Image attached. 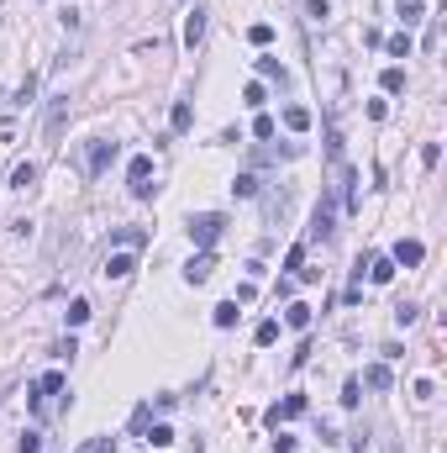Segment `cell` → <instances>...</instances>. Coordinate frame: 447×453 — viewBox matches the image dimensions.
<instances>
[{
  "mask_svg": "<svg viewBox=\"0 0 447 453\" xmlns=\"http://www.w3.org/2000/svg\"><path fill=\"white\" fill-rule=\"evenodd\" d=\"M63 121H69V95H53V106H47V143H58Z\"/></svg>",
  "mask_w": 447,
  "mask_h": 453,
  "instance_id": "obj_8",
  "label": "cell"
},
{
  "mask_svg": "<svg viewBox=\"0 0 447 453\" xmlns=\"http://www.w3.org/2000/svg\"><path fill=\"white\" fill-rule=\"evenodd\" d=\"M142 238H148V232H142V227H121V232H116V243H121V248H137Z\"/></svg>",
  "mask_w": 447,
  "mask_h": 453,
  "instance_id": "obj_26",
  "label": "cell"
},
{
  "mask_svg": "<svg viewBox=\"0 0 447 453\" xmlns=\"http://www.w3.org/2000/svg\"><path fill=\"white\" fill-rule=\"evenodd\" d=\"M168 127H174V132H189V127H195V106H189V100H174V111H168Z\"/></svg>",
  "mask_w": 447,
  "mask_h": 453,
  "instance_id": "obj_12",
  "label": "cell"
},
{
  "mask_svg": "<svg viewBox=\"0 0 447 453\" xmlns=\"http://www.w3.org/2000/svg\"><path fill=\"white\" fill-rule=\"evenodd\" d=\"M284 127H290V132H306V127H311V111H306V106H284Z\"/></svg>",
  "mask_w": 447,
  "mask_h": 453,
  "instance_id": "obj_18",
  "label": "cell"
},
{
  "mask_svg": "<svg viewBox=\"0 0 447 453\" xmlns=\"http://www.w3.org/2000/svg\"><path fill=\"white\" fill-rule=\"evenodd\" d=\"M79 453H116V438H90Z\"/></svg>",
  "mask_w": 447,
  "mask_h": 453,
  "instance_id": "obj_30",
  "label": "cell"
},
{
  "mask_svg": "<svg viewBox=\"0 0 447 453\" xmlns=\"http://www.w3.org/2000/svg\"><path fill=\"white\" fill-rule=\"evenodd\" d=\"M16 453H42V438H37V432H22V443H16Z\"/></svg>",
  "mask_w": 447,
  "mask_h": 453,
  "instance_id": "obj_31",
  "label": "cell"
},
{
  "mask_svg": "<svg viewBox=\"0 0 447 453\" xmlns=\"http://www.w3.org/2000/svg\"><path fill=\"white\" fill-rule=\"evenodd\" d=\"M211 275H216V253H211V248H201L195 259L185 263V279H189V285H205Z\"/></svg>",
  "mask_w": 447,
  "mask_h": 453,
  "instance_id": "obj_6",
  "label": "cell"
},
{
  "mask_svg": "<svg viewBox=\"0 0 447 453\" xmlns=\"http://www.w3.org/2000/svg\"><path fill=\"white\" fill-rule=\"evenodd\" d=\"M379 84H384L389 95H400V90H405V69H400V63H389V69L379 74Z\"/></svg>",
  "mask_w": 447,
  "mask_h": 453,
  "instance_id": "obj_17",
  "label": "cell"
},
{
  "mask_svg": "<svg viewBox=\"0 0 447 453\" xmlns=\"http://www.w3.org/2000/svg\"><path fill=\"white\" fill-rule=\"evenodd\" d=\"M295 417H306V395H290V401H279L269 411V427H279V422H295Z\"/></svg>",
  "mask_w": 447,
  "mask_h": 453,
  "instance_id": "obj_9",
  "label": "cell"
},
{
  "mask_svg": "<svg viewBox=\"0 0 447 453\" xmlns=\"http://www.w3.org/2000/svg\"><path fill=\"white\" fill-rule=\"evenodd\" d=\"M247 37H253V48H269V43H274V26H269V22H258Z\"/></svg>",
  "mask_w": 447,
  "mask_h": 453,
  "instance_id": "obj_27",
  "label": "cell"
},
{
  "mask_svg": "<svg viewBox=\"0 0 447 453\" xmlns=\"http://www.w3.org/2000/svg\"><path fill=\"white\" fill-rule=\"evenodd\" d=\"M284 322H290L295 332H311V306H306V300H295V306L284 311Z\"/></svg>",
  "mask_w": 447,
  "mask_h": 453,
  "instance_id": "obj_15",
  "label": "cell"
},
{
  "mask_svg": "<svg viewBox=\"0 0 447 453\" xmlns=\"http://www.w3.org/2000/svg\"><path fill=\"white\" fill-rule=\"evenodd\" d=\"M201 37H205V11H189L185 16V48H201Z\"/></svg>",
  "mask_w": 447,
  "mask_h": 453,
  "instance_id": "obj_11",
  "label": "cell"
},
{
  "mask_svg": "<svg viewBox=\"0 0 447 453\" xmlns=\"http://www.w3.org/2000/svg\"><path fill=\"white\" fill-rule=\"evenodd\" d=\"M237 322V300H221V306H216V327H232Z\"/></svg>",
  "mask_w": 447,
  "mask_h": 453,
  "instance_id": "obj_28",
  "label": "cell"
},
{
  "mask_svg": "<svg viewBox=\"0 0 447 453\" xmlns=\"http://www.w3.org/2000/svg\"><path fill=\"white\" fill-rule=\"evenodd\" d=\"M132 269H137V259H132V253H111V259H106V275H111V279H127Z\"/></svg>",
  "mask_w": 447,
  "mask_h": 453,
  "instance_id": "obj_14",
  "label": "cell"
},
{
  "mask_svg": "<svg viewBox=\"0 0 447 453\" xmlns=\"http://www.w3.org/2000/svg\"><path fill=\"white\" fill-rule=\"evenodd\" d=\"M127 185H132V195H153V158L148 153H137L127 164Z\"/></svg>",
  "mask_w": 447,
  "mask_h": 453,
  "instance_id": "obj_2",
  "label": "cell"
},
{
  "mask_svg": "<svg viewBox=\"0 0 447 453\" xmlns=\"http://www.w3.org/2000/svg\"><path fill=\"white\" fill-rule=\"evenodd\" d=\"M37 185V164H16L11 169V190H32Z\"/></svg>",
  "mask_w": 447,
  "mask_h": 453,
  "instance_id": "obj_16",
  "label": "cell"
},
{
  "mask_svg": "<svg viewBox=\"0 0 447 453\" xmlns=\"http://www.w3.org/2000/svg\"><path fill=\"white\" fill-rule=\"evenodd\" d=\"M363 269H368V279H374V285H389V279H395V259H384V253L363 259Z\"/></svg>",
  "mask_w": 447,
  "mask_h": 453,
  "instance_id": "obj_10",
  "label": "cell"
},
{
  "mask_svg": "<svg viewBox=\"0 0 447 453\" xmlns=\"http://www.w3.org/2000/svg\"><path fill=\"white\" fill-rule=\"evenodd\" d=\"M395 322H400V327L416 322V306H411V300H400V306H395Z\"/></svg>",
  "mask_w": 447,
  "mask_h": 453,
  "instance_id": "obj_33",
  "label": "cell"
},
{
  "mask_svg": "<svg viewBox=\"0 0 447 453\" xmlns=\"http://www.w3.org/2000/svg\"><path fill=\"white\" fill-rule=\"evenodd\" d=\"M389 53H395V59H411V32H395V37H389Z\"/></svg>",
  "mask_w": 447,
  "mask_h": 453,
  "instance_id": "obj_25",
  "label": "cell"
},
{
  "mask_svg": "<svg viewBox=\"0 0 447 453\" xmlns=\"http://www.w3.org/2000/svg\"><path fill=\"white\" fill-rule=\"evenodd\" d=\"M331 232H337V201H331V195H321V206H316V216H311V238H321V243H331Z\"/></svg>",
  "mask_w": 447,
  "mask_h": 453,
  "instance_id": "obj_3",
  "label": "cell"
},
{
  "mask_svg": "<svg viewBox=\"0 0 447 453\" xmlns=\"http://www.w3.org/2000/svg\"><path fill=\"white\" fill-rule=\"evenodd\" d=\"M389 259H395V269H416V263L426 259V248H421V243H416V238H400V243H395V253H389Z\"/></svg>",
  "mask_w": 447,
  "mask_h": 453,
  "instance_id": "obj_7",
  "label": "cell"
},
{
  "mask_svg": "<svg viewBox=\"0 0 447 453\" xmlns=\"http://www.w3.org/2000/svg\"><path fill=\"white\" fill-rule=\"evenodd\" d=\"M253 137H263V143H269V137H274V116H258V121H253Z\"/></svg>",
  "mask_w": 447,
  "mask_h": 453,
  "instance_id": "obj_34",
  "label": "cell"
},
{
  "mask_svg": "<svg viewBox=\"0 0 447 453\" xmlns=\"http://www.w3.org/2000/svg\"><path fill=\"white\" fill-rule=\"evenodd\" d=\"M284 269H295V275H300V269H306V243H295V248L284 253Z\"/></svg>",
  "mask_w": 447,
  "mask_h": 453,
  "instance_id": "obj_24",
  "label": "cell"
},
{
  "mask_svg": "<svg viewBox=\"0 0 447 453\" xmlns=\"http://www.w3.org/2000/svg\"><path fill=\"white\" fill-rule=\"evenodd\" d=\"M221 227H226V216H216V211H201V216H189V243H201V248H216V238H221Z\"/></svg>",
  "mask_w": 447,
  "mask_h": 453,
  "instance_id": "obj_1",
  "label": "cell"
},
{
  "mask_svg": "<svg viewBox=\"0 0 447 453\" xmlns=\"http://www.w3.org/2000/svg\"><path fill=\"white\" fill-rule=\"evenodd\" d=\"M421 11H426V0H400V22H405V26L421 22Z\"/></svg>",
  "mask_w": 447,
  "mask_h": 453,
  "instance_id": "obj_22",
  "label": "cell"
},
{
  "mask_svg": "<svg viewBox=\"0 0 447 453\" xmlns=\"http://www.w3.org/2000/svg\"><path fill=\"white\" fill-rule=\"evenodd\" d=\"M437 158H442V148H437V143H426V148H421V164H426V169H437Z\"/></svg>",
  "mask_w": 447,
  "mask_h": 453,
  "instance_id": "obj_36",
  "label": "cell"
},
{
  "mask_svg": "<svg viewBox=\"0 0 447 453\" xmlns=\"http://www.w3.org/2000/svg\"><path fill=\"white\" fill-rule=\"evenodd\" d=\"M363 385H368V390H389V385H395L389 364H368V369H363Z\"/></svg>",
  "mask_w": 447,
  "mask_h": 453,
  "instance_id": "obj_13",
  "label": "cell"
},
{
  "mask_svg": "<svg viewBox=\"0 0 447 453\" xmlns=\"http://www.w3.org/2000/svg\"><path fill=\"white\" fill-rule=\"evenodd\" d=\"M142 438L153 443V448H168V443H174V427H164V422H158V427H153V432H142Z\"/></svg>",
  "mask_w": 447,
  "mask_h": 453,
  "instance_id": "obj_23",
  "label": "cell"
},
{
  "mask_svg": "<svg viewBox=\"0 0 447 453\" xmlns=\"http://www.w3.org/2000/svg\"><path fill=\"white\" fill-rule=\"evenodd\" d=\"M84 322H90V300H69V327H84Z\"/></svg>",
  "mask_w": 447,
  "mask_h": 453,
  "instance_id": "obj_21",
  "label": "cell"
},
{
  "mask_svg": "<svg viewBox=\"0 0 447 453\" xmlns=\"http://www.w3.org/2000/svg\"><path fill=\"white\" fill-rule=\"evenodd\" d=\"M274 343H279V322H263L258 327V348H274Z\"/></svg>",
  "mask_w": 447,
  "mask_h": 453,
  "instance_id": "obj_29",
  "label": "cell"
},
{
  "mask_svg": "<svg viewBox=\"0 0 447 453\" xmlns=\"http://www.w3.org/2000/svg\"><path fill=\"white\" fill-rule=\"evenodd\" d=\"M242 100H247V106H263L269 95H263V84H247V90H242Z\"/></svg>",
  "mask_w": 447,
  "mask_h": 453,
  "instance_id": "obj_35",
  "label": "cell"
},
{
  "mask_svg": "<svg viewBox=\"0 0 447 453\" xmlns=\"http://www.w3.org/2000/svg\"><path fill=\"white\" fill-rule=\"evenodd\" d=\"M258 74H263V79H274V84H290V74H284L279 59H258Z\"/></svg>",
  "mask_w": 447,
  "mask_h": 453,
  "instance_id": "obj_19",
  "label": "cell"
},
{
  "mask_svg": "<svg viewBox=\"0 0 447 453\" xmlns=\"http://www.w3.org/2000/svg\"><path fill=\"white\" fill-rule=\"evenodd\" d=\"M58 390H63V374H58V369H47L42 380L32 385V395H26V401H32V411H37V417L47 411V395H58Z\"/></svg>",
  "mask_w": 447,
  "mask_h": 453,
  "instance_id": "obj_4",
  "label": "cell"
},
{
  "mask_svg": "<svg viewBox=\"0 0 447 453\" xmlns=\"http://www.w3.org/2000/svg\"><path fill=\"white\" fill-rule=\"evenodd\" d=\"M111 158H116V143H106V137H95L90 153H84V174H106Z\"/></svg>",
  "mask_w": 447,
  "mask_h": 453,
  "instance_id": "obj_5",
  "label": "cell"
},
{
  "mask_svg": "<svg viewBox=\"0 0 447 453\" xmlns=\"http://www.w3.org/2000/svg\"><path fill=\"white\" fill-rule=\"evenodd\" d=\"M358 390H363V385H358V380H347V385H342V406H347V411H353V406H358Z\"/></svg>",
  "mask_w": 447,
  "mask_h": 453,
  "instance_id": "obj_32",
  "label": "cell"
},
{
  "mask_svg": "<svg viewBox=\"0 0 447 453\" xmlns=\"http://www.w3.org/2000/svg\"><path fill=\"white\" fill-rule=\"evenodd\" d=\"M232 190L242 195V201H253V195H258V174H237V179H232Z\"/></svg>",
  "mask_w": 447,
  "mask_h": 453,
  "instance_id": "obj_20",
  "label": "cell"
}]
</instances>
